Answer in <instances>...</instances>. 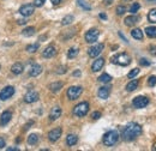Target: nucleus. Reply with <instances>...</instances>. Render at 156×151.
Masks as SVG:
<instances>
[{
    "label": "nucleus",
    "mask_w": 156,
    "mask_h": 151,
    "mask_svg": "<svg viewBox=\"0 0 156 151\" xmlns=\"http://www.w3.org/2000/svg\"><path fill=\"white\" fill-rule=\"evenodd\" d=\"M140 134H142V126L138 125L137 122H130L124 127L121 137L125 142H132L137 139Z\"/></svg>",
    "instance_id": "f257e3e1"
},
{
    "label": "nucleus",
    "mask_w": 156,
    "mask_h": 151,
    "mask_svg": "<svg viewBox=\"0 0 156 151\" xmlns=\"http://www.w3.org/2000/svg\"><path fill=\"white\" fill-rule=\"evenodd\" d=\"M112 64H115V65H120V66H129L131 64V57L126 53H120L117 54L114 57H112L111 59Z\"/></svg>",
    "instance_id": "f03ea898"
},
{
    "label": "nucleus",
    "mask_w": 156,
    "mask_h": 151,
    "mask_svg": "<svg viewBox=\"0 0 156 151\" xmlns=\"http://www.w3.org/2000/svg\"><path fill=\"white\" fill-rule=\"evenodd\" d=\"M119 139V133L117 131H108L103 135V144L106 146H113Z\"/></svg>",
    "instance_id": "7ed1b4c3"
},
{
    "label": "nucleus",
    "mask_w": 156,
    "mask_h": 151,
    "mask_svg": "<svg viewBox=\"0 0 156 151\" xmlns=\"http://www.w3.org/2000/svg\"><path fill=\"white\" fill-rule=\"evenodd\" d=\"M89 112V103L88 102H80L73 108V114L78 118H83Z\"/></svg>",
    "instance_id": "20e7f679"
},
{
    "label": "nucleus",
    "mask_w": 156,
    "mask_h": 151,
    "mask_svg": "<svg viewBox=\"0 0 156 151\" xmlns=\"http://www.w3.org/2000/svg\"><path fill=\"white\" fill-rule=\"evenodd\" d=\"M83 93V88L82 86H71V88H69L67 89V97H69V100H71V101H73V100H77L78 97L82 95Z\"/></svg>",
    "instance_id": "39448f33"
},
{
    "label": "nucleus",
    "mask_w": 156,
    "mask_h": 151,
    "mask_svg": "<svg viewBox=\"0 0 156 151\" xmlns=\"http://www.w3.org/2000/svg\"><path fill=\"white\" fill-rule=\"evenodd\" d=\"M132 104L136 109H140V108H144L149 104V98H147L145 96H137L133 98L132 101Z\"/></svg>",
    "instance_id": "423d86ee"
},
{
    "label": "nucleus",
    "mask_w": 156,
    "mask_h": 151,
    "mask_svg": "<svg viewBox=\"0 0 156 151\" xmlns=\"http://www.w3.org/2000/svg\"><path fill=\"white\" fill-rule=\"evenodd\" d=\"M98 36H100V31H98V29H90L89 31H87L84 38H85V42H88V43H94V42L98 41Z\"/></svg>",
    "instance_id": "0eeeda50"
},
{
    "label": "nucleus",
    "mask_w": 156,
    "mask_h": 151,
    "mask_svg": "<svg viewBox=\"0 0 156 151\" xmlns=\"http://www.w3.org/2000/svg\"><path fill=\"white\" fill-rule=\"evenodd\" d=\"M34 12H35V6H34V4H25V5L20 6V13L22 16H24V17H29V16H31Z\"/></svg>",
    "instance_id": "6e6552de"
},
{
    "label": "nucleus",
    "mask_w": 156,
    "mask_h": 151,
    "mask_svg": "<svg viewBox=\"0 0 156 151\" xmlns=\"http://www.w3.org/2000/svg\"><path fill=\"white\" fill-rule=\"evenodd\" d=\"M103 48H105V44H103V43L95 44V46H93V47H90V48L88 49V54H89L90 58H96L98 55L101 54V52L103 51Z\"/></svg>",
    "instance_id": "1a4fd4ad"
},
{
    "label": "nucleus",
    "mask_w": 156,
    "mask_h": 151,
    "mask_svg": "<svg viewBox=\"0 0 156 151\" xmlns=\"http://www.w3.org/2000/svg\"><path fill=\"white\" fill-rule=\"evenodd\" d=\"M15 94V88L9 85V86H5L1 91H0V100L5 101V100H9L10 97H12Z\"/></svg>",
    "instance_id": "9d476101"
},
{
    "label": "nucleus",
    "mask_w": 156,
    "mask_h": 151,
    "mask_svg": "<svg viewBox=\"0 0 156 151\" xmlns=\"http://www.w3.org/2000/svg\"><path fill=\"white\" fill-rule=\"evenodd\" d=\"M24 101H25L27 103H34V102L39 101V94H37L36 91L31 90V91H29V93L25 94V96H24Z\"/></svg>",
    "instance_id": "9b49d317"
},
{
    "label": "nucleus",
    "mask_w": 156,
    "mask_h": 151,
    "mask_svg": "<svg viewBox=\"0 0 156 151\" xmlns=\"http://www.w3.org/2000/svg\"><path fill=\"white\" fill-rule=\"evenodd\" d=\"M61 132H62V130L60 128V127H57V128H54V130H52L51 132L48 133V139L51 140V142H57L59 138L61 137Z\"/></svg>",
    "instance_id": "f8f14e48"
},
{
    "label": "nucleus",
    "mask_w": 156,
    "mask_h": 151,
    "mask_svg": "<svg viewBox=\"0 0 156 151\" xmlns=\"http://www.w3.org/2000/svg\"><path fill=\"white\" fill-rule=\"evenodd\" d=\"M57 54V49L54 46H48L44 48V51L42 52V57L46 58V59H49V58H53Z\"/></svg>",
    "instance_id": "ddd939ff"
},
{
    "label": "nucleus",
    "mask_w": 156,
    "mask_h": 151,
    "mask_svg": "<svg viewBox=\"0 0 156 151\" xmlns=\"http://www.w3.org/2000/svg\"><path fill=\"white\" fill-rule=\"evenodd\" d=\"M11 119H12V113L10 111H5L4 113L1 114V116H0V126L7 125L11 121Z\"/></svg>",
    "instance_id": "4468645a"
},
{
    "label": "nucleus",
    "mask_w": 156,
    "mask_h": 151,
    "mask_svg": "<svg viewBox=\"0 0 156 151\" xmlns=\"http://www.w3.org/2000/svg\"><path fill=\"white\" fill-rule=\"evenodd\" d=\"M103 66H105V59L103 58H98L94 61V64L91 66V70H93V72H98L100 70H102Z\"/></svg>",
    "instance_id": "2eb2a0df"
},
{
    "label": "nucleus",
    "mask_w": 156,
    "mask_h": 151,
    "mask_svg": "<svg viewBox=\"0 0 156 151\" xmlns=\"http://www.w3.org/2000/svg\"><path fill=\"white\" fill-rule=\"evenodd\" d=\"M109 94H111V88L109 86H102L98 89V97L102 98V100H107L109 97Z\"/></svg>",
    "instance_id": "dca6fc26"
},
{
    "label": "nucleus",
    "mask_w": 156,
    "mask_h": 151,
    "mask_svg": "<svg viewBox=\"0 0 156 151\" xmlns=\"http://www.w3.org/2000/svg\"><path fill=\"white\" fill-rule=\"evenodd\" d=\"M41 72H42V67L39 64H34L29 70V75L31 77H37L39 75H41Z\"/></svg>",
    "instance_id": "f3484780"
},
{
    "label": "nucleus",
    "mask_w": 156,
    "mask_h": 151,
    "mask_svg": "<svg viewBox=\"0 0 156 151\" xmlns=\"http://www.w3.org/2000/svg\"><path fill=\"white\" fill-rule=\"evenodd\" d=\"M61 116V108L60 107H54V108H52V111H51V114H49V119L52 120V121H54V120H57Z\"/></svg>",
    "instance_id": "a211bd4d"
},
{
    "label": "nucleus",
    "mask_w": 156,
    "mask_h": 151,
    "mask_svg": "<svg viewBox=\"0 0 156 151\" xmlns=\"http://www.w3.org/2000/svg\"><path fill=\"white\" fill-rule=\"evenodd\" d=\"M138 22H139V17H138V16H135V15L129 16V17L125 18V24H126L127 26H133Z\"/></svg>",
    "instance_id": "6ab92c4d"
},
{
    "label": "nucleus",
    "mask_w": 156,
    "mask_h": 151,
    "mask_svg": "<svg viewBox=\"0 0 156 151\" xmlns=\"http://www.w3.org/2000/svg\"><path fill=\"white\" fill-rule=\"evenodd\" d=\"M62 86H64L62 82H54V83L49 84V90L52 93H58V91H60V89H62Z\"/></svg>",
    "instance_id": "aec40b11"
},
{
    "label": "nucleus",
    "mask_w": 156,
    "mask_h": 151,
    "mask_svg": "<svg viewBox=\"0 0 156 151\" xmlns=\"http://www.w3.org/2000/svg\"><path fill=\"white\" fill-rule=\"evenodd\" d=\"M78 142V137L76 134H69L67 137H66V144L69 145V146H73V145H76Z\"/></svg>",
    "instance_id": "412c9836"
},
{
    "label": "nucleus",
    "mask_w": 156,
    "mask_h": 151,
    "mask_svg": "<svg viewBox=\"0 0 156 151\" xmlns=\"http://www.w3.org/2000/svg\"><path fill=\"white\" fill-rule=\"evenodd\" d=\"M23 70H24V67H23V65H22L20 62L13 64L12 67H11V71H12V73H15V75H20V73L23 72Z\"/></svg>",
    "instance_id": "4be33fe9"
},
{
    "label": "nucleus",
    "mask_w": 156,
    "mask_h": 151,
    "mask_svg": "<svg viewBox=\"0 0 156 151\" xmlns=\"http://www.w3.org/2000/svg\"><path fill=\"white\" fill-rule=\"evenodd\" d=\"M35 28L34 26H28V28H25L23 31H22V35L23 36H25V37H29V36H33L34 34H35Z\"/></svg>",
    "instance_id": "5701e85b"
},
{
    "label": "nucleus",
    "mask_w": 156,
    "mask_h": 151,
    "mask_svg": "<svg viewBox=\"0 0 156 151\" xmlns=\"http://www.w3.org/2000/svg\"><path fill=\"white\" fill-rule=\"evenodd\" d=\"M137 88H138V80L137 79H133V80H131L127 85H126V90L129 91V93H131V91H135Z\"/></svg>",
    "instance_id": "b1692460"
},
{
    "label": "nucleus",
    "mask_w": 156,
    "mask_h": 151,
    "mask_svg": "<svg viewBox=\"0 0 156 151\" xmlns=\"http://www.w3.org/2000/svg\"><path fill=\"white\" fill-rule=\"evenodd\" d=\"M131 35H132V37L138 40V41H142L143 40V31L140 30V29H133L132 31H131Z\"/></svg>",
    "instance_id": "393cba45"
},
{
    "label": "nucleus",
    "mask_w": 156,
    "mask_h": 151,
    "mask_svg": "<svg viewBox=\"0 0 156 151\" xmlns=\"http://www.w3.org/2000/svg\"><path fill=\"white\" fill-rule=\"evenodd\" d=\"M145 34L148 35V37L155 38L156 37V26H148V28H145Z\"/></svg>",
    "instance_id": "a878e982"
},
{
    "label": "nucleus",
    "mask_w": 156,
    "mask_h": 151,
    "mask_svg": "<svg viewBox=\"0 0 156 151\" xmlns=\"http://www.w3.org/2000/svg\"><path fill=\"white\" fill-rule=\"evenodd\" d=\"M39 143V135L37 134H30L29 137H28V144L29 145H35V144H37Z\"/></svg>",
    "instance_id": "bb28decb"
},
{
    "label": "nucleus",
    "mask_w": 156,
    "mask_h": 151,
    "mask_svg": "<svg viewBox=\"0 0 156 151\" xmlns=\"http://www.w3.org/2000/svg\"><path fill=\"white\" fill-rule=\"evenodd\" d=\"M148 20L150 23H156V9H153L148 13Z\"/></svg>",
    "instance_id": "cd10ccee"
},
{
    "label": "nucleus",
    "mask_w": 156,
    "mask_h": 151,
    "mask_svg": "<svg viewBox=\"0 0 156 151\" xmlns=\"http://www.w3.org/2000/svg\"><path fill=\"white\" fill-rule=\"evenodd\" d=\"M77 4H78V6H80L83 10H87V11L91 10V6H90L85 0H77Z\"/></svg>",
    "instance_id": "c85d7f7f"
},
{
    "label": "nucleus",
    "mask_w": 156,
    "mask_h": 151,
    "mask_svg": "<svg viewBox=\"0 0 156 151\" xmlns=\"http://www.w3.org/2000/svg\"><path fill=\"white\" fill-rule=\"evenodd\" d=\"M78 53H79L78 48H70L69 52H67V58H69V59H73V58L77 57Z\"/></svg>",
    "instance_id": "c756f323"
},
{
    "label": "nucleus",
    "mask_w": 156,
    "mask_h": 151,
    "mask_svg": "<svg viewBox=\"0 0 156 151\" xmlns=\"http://www.w3.org/2000/svg\"><path fill=\"white\" fill-rule=\"evenodd\" d=\"M40 44L39 43H34V44H29V46H27V52L28 53H35L37 49H39Z\"/></svg>",
    "instance_id": "7c9ffc66"
},
{
    "label": "nucleus",
    "mask_w": 156,
    "mask_h": 151,
    "mask_svg": "<svg viewBox=\"0 0 156 151\" xmlns=\"http://www.w3.org/2000/svg\"><path fill=\"white\" fill-rule=\"evenodd\" d=\"M98 80L101 83H109L112 80V77L108 75V73H103V75H101L98 77Z\"/></svg>",
    "instance_id": "2f4dec72"
},
{
    "label": "nucleus",
    "mask_w": 156,
    "mask_h": 151,
    "mask_svg": "<svg viewBox=\"0 0 156 151\" xmlns=\"http://www.w3.org/2000/svg\"><path fill=\"white\" fill-rule=\"evenodd\" d=\"M73 16H71V15H67V16H65L62 20H61V24L62 25H69V24H71L72 22H73Z\"/></svg>",
    "instance_id": "473e14b6"
},
{
    "label": "nucleus",
    "mask_w": 156,
    "mask_h": 151,
    "mask_svg": "<svg viewBox=\"0 0 156 151\" xmlns=\"http://www.w3.org/2000/svg\"><path fill=\"white\" fill-rule=\"evenodd\" d=\"M139 9H140V5H139L138 2H133V5L130 7V12H131L132 15H135L137 11L139 10Z\"/></svg>",
    "instance_id": "72a5a7b5"
},
{
    "label": "nucleus",
    "mask_w": 156,
    "mask_h": 151,
    "mask_svg": "<svg viewBox=\"0 0 156 151\" xmlns=\"http://www.w3.org/2000/svg\"><path fill=\"white\" fill-rule=\"evenodd\" d=\"M126 12V7L125 6H122V5H119L117 7V15L118 16H121V15H124Z\"/></svg>",
    "instance_id": "f704fd0d"
},
{
    "label": "nucleus",
    "mask_w": 156,
    "mask_h": 151,
    "mask_svg": "<svg viewBox=\"0 0 156 151\" xmlns=\"http://www.w3.org/2000/svg\"><path fill=\"white\" fill-rule=\"evenodd\" d=\"M148 85H149V86H155L156 85V76L149 77V79H148Z\"/></svg>",
    "instance_id": "c9c22d12"
},
{
    "label": "nucleus",
    "mask_w": 156,
    "mask_h": 151,
    "mask_svg": "<svg viewBox=\"0 0 156 151\" xmlns=\"http://www.w3.org/2000/svg\"><path fill=\"white\" fill-rule=\"evenodd\" d=\"M139 65H142V66H150V65H151V62H150L148 59L142 58V59L139 60Z\"/></svg>",
    "instance_id": "e433bc0d"
},
{
    "label": "nucleus",
    "mask_w": 156,
    "mask_h": 151,
    "mask_svg": "<svg viewBox=\"0 0 156 151\" xmlns=\"http://www.w3.org/2000/svg\"><path fill=\"white\" fill-rule=\"evenodd\" d=\"M138 73H139V68H133V70H132V71H131V72L127 75V77L132 79V78H135V77H136Z\"/></svg>",
    "instance_id": "4c0bfd02"
},
{
    "label": "nucleus",
    "mask_w": 156,
    "mask_h": 151,
    "mask_svg": "<svg viewBox=\"0 0 156 151\" xmlns=\"http://www.w3.org/2000/svg\"><path fill=\"white\" fill-rule=\"evenodd\" d=\"M44 1H46V0H35V1H34V6H35V7H41V6L44 4Z\"/></svg>",
    "instance_id": "58836bf2"
},
{
    "label": "nucleus",
    "mask_w": 156,
    "mask_h": 151,
    "mask_svg": "<svg viewBox=\"0 0 156 151\" xmlns=\"http://www.w3.org/2000/svg\"><path fill=\"white\" fill-rule=\"evenodd\" d=\"M149 53L151 55H156V46H153V44L149 46Z\"/></svg>",
    "instance_id": "ea45409f"
},
{
    "label": "nucleus",
    "mask_w": 156,
    "mask_h": 151,
    "mask_svg": "<svg viewBox=\"0 0 156 151\" xmlns=\"http://www.w3.org/2000/svg\"><path fill=\"white\" fill-rule=\"evenodd\" d=\"M91 118H93L94 120H98V119L101 118V113H100V112H94V113L91 114Z\"/></svg>",
    "instance_id": "a19ab883"
},
{
    "label": "nucleus",
    "mask_w": 156,
    "mask_h": 151,
    "mask_svg": "<svg viewBox=\"0 0 156 151\" xmlns=\"http://www.w3.org/2000/svg\"><path fill=\"white\" fill-rule=\"evenodd\" d=\"M66 72V67L65 66H60L58 68V71H57V73L58 75H61V73H65Z\"/></svg>",
    "instance_id": "79ce46f5"
},
{
    "label": "nucleus",
    "mask_w": 156,
    "mask_h": 151,
    "mask_svg": "<svg viewBox=\"0 0 156 151\" xmlns=\"http://www.w3.org/2000/svg\"><path fill=\"white\" fill-rule=\"evenodd\" d=\"M5 145H6L5 139H4L2 137H0V149H4V148H5Z\"/></svg>",
    "instance_id": "37998d69"
},
{
    "label": "nucleus",
    "mask_w": 156,
    "mask_h": 151,
    "mask_svg": "<svg viewBox=\"0 0 156 151\" xmlns=\"http://www.w3.org/2000/svg\"><path fill=\"white\" fill-rule=\"evenodd\" d=\"M27 23H28V20H27V19H18V20H17V24H20V25L27 24Z\"/></svg>",
    "instance_id": "c03bdc74"
},
{
    "label": "nucleus",
    "mask_w": 156,
    "mask_h": 151,
    "mask_svg": "<svg viewBox=\"0 0 156 151\" xmlns=\"http://www.w3.org/2000/svg\"><path fill=\"white\" fill-rule=\"evenodd\" d=\"M112 2H113V0H103V4H105V5H107V6H108V5H111Z\"/></svg>",
    "instance_id": "a18cd8bd"
},
{
    "label": "nucleus",
    "mask_w": 156,
    "mask_h": 151,
    "mask_svg": "<svg viewBox=\"0 0 156 151\" xmlns=\"http://www.w3.org/2000/svg\"><path fill=\"white\" fill-rule=\"evenodd\" d=\"M51 1H52L53 5H59V4L61 2V0H51Z\"/></svg>",
    "instance_id": "49530a36"
},
{
    "label": "nucleus",
    "mask_w": 156,
    "mask_h": 151,
    "mask_svg": "<svg viewBox=\"0 0 156 151\" xmlns=\"http://www.w3.org/2000/svg\"><path fill=\"white\" fill-rule=\"evenodd\" d=\"M100 18H101V19H105V20H106V19H107V16H106L105 13H100Z\"/></svg>",
    "instance_id": "de8ad7c7"
},
{
    "label": "nucleus",
    "mask_w": 156,
    "mask_h": 151,
    "mask_svg": "<svg viewBox=\"0 0 156 151\" xmlns=\"http://www.w3.org/2000/svg\"><path fill=\"white\" fill-rule=\"evenodd\" d=\"M73 76H75V77H79V76H80V71H75V72H73Z\"/></svg>",
    "instance_id": "09e8293b"
},
{
    "label": "nucleus",
    "mask_w": 156,
    "mask_h": 151,
    "mask_svg": "<svg viewBox=\"0 0 156 151\" xmlns=\"http://www.w3.org/2000/svg\"><path fill=\"white\" fill-rule=\"evenodd\" d=\"M7 151H18V149L17 148H9Z\"/></svg>",
    "instance_id": "8fccbe9b"
},
{
    "label": "nucleus",
    "mask_w": 156,
    "mask_h": 151,
    "mask_svg": "<svg viewBox=\"0 0 156 151\" xmlns=\"http://www.w3.org/2000/svg\"><path fill=\"white\" fill-rule=\"evenodd\" d=\"M153 150H155V151H156V143H155V145L153 146Z\"/></svg>",
    "instance_id": "3c124183"
},
{
    "label": "nucleus",
    "mask_w": 156,
    "mask_h": 151,
    "mask_svg": "<svg viewBox=\"0 0 156 151\" xmlns=\"http://www.w3.org/2000/svg\"><path fill=\"white\" fill-rule=\"evenodd\" d=\"M125 1H130V0H125Z\"/></svg>",
    "instance_id": "603ef678"
}]
</instances>
